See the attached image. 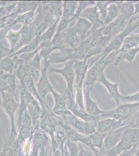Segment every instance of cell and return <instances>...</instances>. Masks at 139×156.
<instances>
[{
    "label": "cell",
    "instance_id": "26",
    "mask_svg": "<svg viewBox=\"0 0 139 156\" xmlns=\"http://www.w3.org/2000/svg\"><path fill=\"white\" fill-rule=\"evenodd\" d=\"M78 146L79 149L78 156H96L95 153H94L90 148L89 149L85 148V146H83V143L79 142Z\"/></svg>",
    "mask_w": 139,
    "mask_h": 156
},
{
    "label": "cell",
    "instance_id": "13",
    "mask_svg": "<svg viewBox=\"0 0 139 156\" xmlns=\"http://www.w3.org/2000/svg\"><path fill=\"white\" fill-rule=\"evenodd\" d=\"M74 59H71L70 61L67 62L64 67L61 69H54L53 71L60 73L64 77L68 84V89L73 95V85H74Z\"/></svg>",
    "mask_w": 139,
    "mask_h": 156
},
{
    "label": "cell",
    "instance_id": "28",
    "mask_svg": "<svg viewBox=\"0 0 139 156\" xmlns=\"http://www.w3.org/2000/svg\"><path fill=\"white\" fill-rule=\"evenodd\" d=\"M33 149L32 151L31 154L28 156H37V153H38V150H39V147H40V146L38 145L37 144L33 143Z\"/></svg>",
    "mask_w": 139,
    "mask_h": 156
},
{
    "label": "cell",
    "instance_id": "27",
    "mask_svg": "<svg viewBox=\"0 0 139 156\" xmlns=\"http://www.w3.org/2000/svg\"><path fill=\"white\" fill-rule=\"evenodd\" d=\"M137 146H138V145L136 146L133 147L132 149H131L130 150L124 151L122 154H119L118 156H134V153L136 152V150L137 149Z\"/></svg>",
    "mask_w": 139,
    "mask_h": 156
},
{
    "label": "cell",
    "instance_id": "2",
    "mask_svg": "<svg viewBox=\"0 0 139 156\" xmlns=\"http://www.w3.org/2000/svg\"><path fill=\"white\" fill-rule=\"evenodd\" d=\"M136 2V1H120L119 4V16L111 23L105 26L102 30V34L107 37L110 41L122 32L128 25L134 16V5Z\"/></svg>",
    "mask_w": 139,
    "mask_h": 156
},
{
    "label": "cell",
    "instance_id": "11",
    "mask_svg": "<svg viewBox=\"0 0 139 156\" xmlns=\"http://www.w3.org/2000/svg\"><path fill=\"white\" fill-rule=\"evenodd\" d=\"M90 92L83 90V94L85 98L86 106H85L87 113L93 118L95 122H97L101 119V116L104 111L101 110L96 101L92 99L90 95Z\"/></svg>",
    "mask_w": 139,
    "mask_h": 156
},
{
    "label": "cell",
    "instance_id": "18",
    "mask_svg": "<svg viewBox=\"0 0 139 156\" xmlns=\"http://www.w3.org/2000/svg\"><path fill=\"white\" fill-rule=\"evenodd\" d=\"M120 1H114V2L111 4L107 7V14L106 19L103 21L104 26L111 23L116 19L120 14L119 6Z\"/></svg>",
    "mask_w": 139,
    "mask_h": 156
},
{
    "label": "cell",
    "instance_id": "23",
    "mask_svg": "<svg viewBox=\"0 0 139 156\" xmlns=\"http://www.w3.org/2000/svg\"><path fill=\"white\" fill-rule=\"evenodd\" d=\"M19 129H20L19 135L17 138V140L19 142V143H20L21 142H23L24 140H28L32 136L33 129L23 127Z\"/></svg>",
    "mask_w": 139,
    "mask_h": 156
},
{
    "label": "cell",
    "instance_id": "31",
    "mask_svg": "<svg viewBox=\"0 0 139 156\" xmlns=\"http://www.w3.org/2000/svg\"><path fill=\"white\" fill-rule=\"evenodd\" d=\"M134 15H136L139 14V1H137L134 3Z\"/></svg>",
    "mask_w": 139,
    "mask_h": 156
},
{
    "label": "cell",
    "instance_id": "20",
    "mask_svg": "<svg viewBox=\"0 0 139 156\" xmlns=\"http://www.w3.org/2000/svg\"><path fill=\"white\" fill-rule=\"evenodd\" d=\"M96 5V1H78V5L77 10L75 12V15L73 16L72 21L75 19H78L80 17V16L83 11L87 9V7L91 6Z\"/></svg>",
    "mask_w": 139,
    "mask_h": 156
},
{
    "label": "cell",
    "instance_id": "16",
    "mask_svg": "<svg viewBox=\"0 0 139 156\" xmlns=\"http://www.w3.org/2000/svg\"><path fill=\"white\" fill-rule=\"evenodd\" d=\"M134 147L131 144L122 140L114 147L109 149H100L106 156H118L126 151H129Z\"/></svg>",
    "mask_w": 139,
    "mask_h": 156
},
{
    "label": "cell",
    "instance_id": "4",
    "mask_svg": "<svg viewBox=\"0 0 139 156\" xmlns=\"http://www.w3.org/2000/svg\"><path fill=\"white\" fill-rule=\"evenodd\" d=\"M139 112V103L122 104L112 110L103 113L101 119L112 118L125 122L131 127Z\"/></svg>",
    "mask_w": 139,
    "mask_h": 156
},
{
    "label": "cell",
    "instance_id": "19",
    "mask_svg": "<svg viewBox=\"0 0 139 156\" xmlns=\"http://www.w3.org/2000/svg\"><path fill=\"white\" fill-rule=\"evenodd\" d=\"M122 140H125L134 146L139 145V128L128 127L123 132Z\"/></svg>",
    "mask_w": 139,
    "mask_h": 156
},
{
    "label": "cell",
    "instance_id": "30",
    "mask_svg": "<svg viewBox=\"0 0 139 156\" xmlns=\"http://www.w3.org/2000/svg\"><path fill=\"white\" fill-rule=\"evenodd\" d=\"M131 128H139V112L137 115L135 121L131 126Z\"/></svg>",
    "mask_w": 139,
    "mask_h": 156
},
{
    "label": "cell",
    "instance_id": "7",
    "mask_svg": "<svg viewBox=\"0 0 139 156\" xmlns=\"http://www.w3.org/2000/svg\"><path fill=\"white\" fill-rule=\"evenodd\" d=\"M3 107L11 119V131L9 136L16 138L17 132L15 126L14 114L17 108V104L15 102L12 95L9 93L3 92Z\"/></svg>",
    "mask_w": 139,
    "mask_h": 156
},
{
    "label": "cell",
    "instance_id": "32",
    "mask_svg": "<svg viewBox=\"0 0 139 156\" xmlns=\"http://www.w3.org/2000/svg\"><path fill=\"white\" fill-rule=\"evenodd\" d=\"M134 156H139V145L137 146V149L136 150V152L134 153Z\"/></svg>",
    "mask_w": 139,
    "mask_h": 156
},
{
    "label": "cell",
    "instance_id": "12",
    "mask_svg": "<svg viewBox=\"0 0 139 156\" xmlns=\"http://www.w3.org/2000/svg\"><path fill=\"white\" fill-rule=\"evenodd\" d=\"M128 127H131L130 126H123L118 128L112 133L106 135L104 138L103 141V149H110L114 147L117 144L119 143L122 140L123 132Z\"/></svg>",
    "mask_w": 139,
    "mask_h": 156
},
{
    "label": "cell",
    "instance_id": "5",
    "mask_svg": "<svg viewBox=\"0 0 139 156\" xmlns=\"http://www.w3.org/2000/svg\"><path fill=\"white\" fill-rule=\"evenodd\" d=\"M139 27V14L134 15L124 30L114 37L107 45L102 53L98 56L109 55L113 51H118L121 48L125 39H126L132 31Z\"/></svg>",
    "mask_w": 139,
    "mask_h": 156
},
{
    "label": "cell",
    "instance_id": "24",
    "mask_svg": "<svg viewBox=\"0 0 139 156\" xmlns=\"http://www.w3.org/2000/svg\"><path fill=\"white\" fill-rule=\"evenodd\" d=\"M135 103H139V92L131 95H122L120 101V104Z\"/></svg>",
    "mask_w": 139,
    "mask_h": 156
},
{
    "label": "cell",
    "instance_id": "29",
    "mask_svg": "<svg viewBox=\"0 0 139 156\" xmlns=\"http://www.w3.org/2000/svg\"><path fill=\"white\" fill-rule=\"evenodd\" d=\"M92 150L95 153L96 156H106L103 154V153H102V151L100 149H98L97 148H93Z\"/></svg>",
    "mask_w": 139,
    "mask_h": 156
},
{
    "label": "cell",
    "instance_id": "6",
    "mask_svg": "<svg viewBox=\"0 0 139 156\" xmlns=\"http://www.w3.org/2000/svg\"><path fill=\"white\" fill-rule=\"evenodd\" d=\"M64 119H65V121L73 129L83 135L87 136L96 132L95 121L90 122L85 121L76 117L72 113L66 115Z\"/></svg>",
    "mask_w": 139,
    "mask_h": 156
},
{
    "label": "cell",
    "instance_id": "10",
    "mask_svg": "<svg viewBox=\"0 0 139 156\" xmlns=\"http://www.w3.org/2000/svg\"><path fill=\"white\" fill-rule=\"evenodd\" d=\"M118 79L119 77H118L117 82L115 83L111 82L107 80L104 73H102L100 76L97 80V81L104 85L106 89H107L109 94V98L110 99H114L117 106L120 105V101L122 96V95L120 94L118 90Z\"/></svg>",
    "mask_w": 139,
    "mask_h": 156
},
{
    "label": "cell",
    "instance_id": "25",
    "mask_svg": "<svg viewBox=\"0 0 139 156\" xmlns=\"http://www.w3.org/2000/svg\"><path fill=\"white\" fill-rule=\"evenodd\" d=\"M66 145L69 149L70 156H78L79 149L78 144L76 143V142L68 140Z\"/></svg>",
    "mask_w": 139,
    "mask_h": 156
},
{
    "label": "cell",
    "instance_id": "21",
    "mask_svg": "<svg viewBox=\"0 0 139 156\" xmlns=\"http://www.w3.org/2000/svg\"><path fill=\"white\" fill-rule=\"evenodd\" d=\"M114 2V1H97V5L100 14L101 20L103 22L106 19L107 14V7L111 4Z\"/></svg>",
    "mask_w": 139,
    "mask_h": 156
},
{
    "label": "cell",
    "instance_id": "17",
    "mask_svg": "<svg viewBox=\"0 0 139 156\" xmlns=\"http://www.w3.org/2000/svg\"><path fill=\"white\" fill-rule=\"evenodd\" d=\"M92 27V24L88 20L82 17L78 18L77 23L74 28L81 37V42L86 39Z\"/></svg>",
    "mask_w": 139,
    "mask_h": 156
},
{
    "label": "cell",
    "instance_id": "22",
    "mask_svg": "<svg viewBox=\"0 0 139 156\" xmlns=\"http://www.w3.org/2000/svg\"><path fill=\"white\" fill-rule=\"evenodd\" d=\"M29 111L30 112V115L31 116L32 123L34 126H35L36 122L41 115V108H40L39 105L34 101H31V104L29 105Z\"/></svg>",
    "mask_w": 139,
    "mask_h": 156
},
{
    "label": "cell",
    "instance_id": "14",
    "mask_svg": "<svg viewBox=\"0 0 139 156\" xmlns=\"http://www.w3.org/2000/svg\"><path fill=\"white\" fill-rule=\"evenodd\" d=\"M106 135L95 132L92 134L85 136L83 138L82 143L92 149L93 148L102 149L103 141Z\"/></svg>",
    "mask_w": 139,
    "mask_h": 156
},
{
    "label": "cell",
    "instance_id": "3",
    "mask_svg": "<svg viewBox=\"0 0 139 156\" xmlns=\"http://www.w3.org/2000/svg\"><path fill=\"white\" fill-rule=\"evenodd\" d=\"M116 58V51H113L109 55H103L96 58L90 64V67L87 72L83 83V90L91 92L98 78L109 65L114 62Z\"/></svg>",
    "mask_w": 139,
    "mask_h": 156
},
{
    "label": "cell",
    "instance_id": "1",
    "mask_svg": "<svg viewBox=\"0 0 139 156\" xmlns=\"http://www.w3.org/2000/svg\"><path fill=\"white\" fill-rule=\"evenodd\" d=\"M104 28L102 27L93 33L89 31L86 39L73 51V59H88L93 56L102 53L110 42L109 39L102 34Z\"/></svg>",
    "mask_w": 139,
    "mask_h": 156
},
{
    "label": "cell",
    "instance_id": "15",
    "mask_svg": "<svg viewBox=\"0 0 139 156\" xmlns=\"http://www.w3.org/2000/svg\"><path fill=\"white\" fill-rule=\"evenodd\" d=\"M139 51V46L136 48H131L129 50H119L116 51V58L113 62L115 66H117L120 62L123 60H127L132 62L134 59L136 55Z\"/></svg>",
    "mask_w": 139,
    "mask_h": 156
},
{
    "label": "cell",
    "instance_id": "9",
    "mask_svg": "<svg viewBox=\"0 0 139 156\" xmlns=\"http://www.w3.org/2000/svg\"><path fill=\"white\" fill-rule=\"evenodd\" d=\"M126 126V123L120 121L112 118H103L96 122V131L107 135L118 128Z\"/></svg>",
    "mask_w": 139,
    "mask_h": 156
},
{
    "label": "cell",
    "instance_id": "8",
    "mask_svg": "<svg viewBox=\"0 0 139 156\" xmlns=\"http://www.w3.org/2000/svg\"><path fill=\"white\" fill-rule=\"evenodd\" d=\"M80 17L85 18L92 24L90 32L93 33L99 29L104 27L103 22L101 20L100 14L97 5L87 7L82 13Z\"/></svg>",
    "mask_w": 139,
    "mask_h": 156
}]
</instances>
